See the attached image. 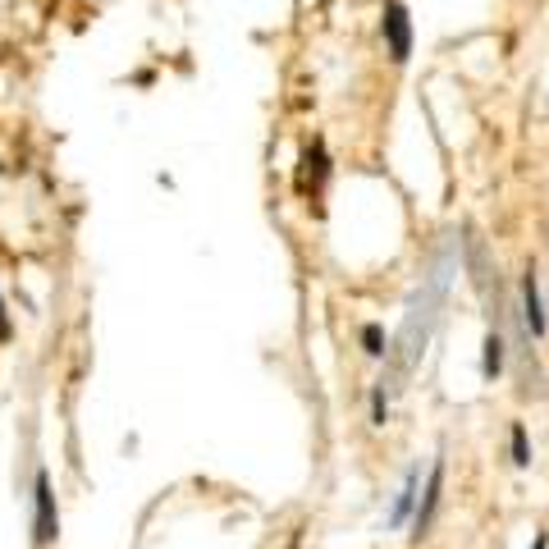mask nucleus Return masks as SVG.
Wrapping results in <instances>:
<instances>
[{
  "mask_svg": "<svg viewBox=\"0 0 549 549\" xmlns=\"http://www.w3.org/2000/svg\"><path fill=\"white\" fill-rule=\"evenodd\" d=\"M444 284H449V275L431 270V280H426L417 293H412V302H408V321H403L399 344L389 348V362H394V376H408L412 366H417L421 348H426V339H431L435 307H440V298H444Z\"/></svg>",
  "mask_w": 549,
  "mask_h": 549,
  "instance_id": "nucleus-1",
  "label": "nucleus"
},
{
  "mask_svg": "<svg viewBox=\"0 0 549 549\" xmlns=\"http://www.w3.org/2000/svg\"><path fill=\"white\" fill-rule=\"evenodd\" d=\"M362 348H366V357H389L385 330H380V325H362Z\"/></svg>",
  "mask_w": 549,
  "mask_h": 549,
  "instance_id": "nucleus-9",
  "label": "nucleus"
},
{
  "mask_svg": "<svg viewBox=\"0 0 549 549\" xmlns=\"http://www.w3.org/2000/svg\"><path fill=\"white\" fill-rule=\"evenodd\" d=\"M513 467H531V444L522 426H513Z\"/></svg>",
  "mask_w": 549,
  "mask_h": 549,
  "instance_id": "nucleus-10",
  "label": "nucleus"
},
{
  "mask_svg": "<svg viewBox=\"0 0 549 549\" xmlns=\"http://www.w3.org/2000/svg\"><path fill=\"white\" fill-rule=\"evenodd\" d=\"M380 28H385L389 60H394V65H408V55H412V14H408V5H403V0H389Z\"/></svg>",
  "mask_w": 549,
  "mask_h": 549,
  "instance_id": "nucleus-3",
  "label": "nucleus"
},
{
  "mask_svg": "<svg viewBox=\"0 0 549 549\" xmlns=\"http://www.w3.org/2000/svg\"><path fill=\"white\" fill-rule=\"evenodd\" d=\"M531 549H549V536H545V531H540V536L531 540Z\"/></svg>",
  "mask_w": 549,
  "mask_h": 549,
  "instance_id": "nucleus-12",
  "label": "nucleus"
},
{
  "mask_svg": "<svg viewBox=\"0 0 549 549\" xmlns=\"http://www.w3.org/2000/svg\"><path fill=\"white\" fill-rule=\"evenodd\" d=\"M0 339H10V312H5V298H0Z\"/></svg>",
  "mask_w": 549,
  "mask_h": 549,
  "instance_id": "nucleus-11",
  "label": "nucleus"
},
{
  "mask_svg": "<svg viewBox=\"0 0 549 549\" xmlns=\"http://www.w3.org/2000/svg\"><path fill=\"white\" fill-rule=\"evenodd\" d=\"M485 353H481V376L490 380V385H495L499 376H504V334L495 330V325H490V334H485Z\"/></svg>",
  "mask_w": 549,
  "mask_h": 549,
  "instance_id": "nucleus-7",
  "label": "nucleus"
},
{
  "mask_svg": "<svg viewBox=\"0 0 549 549\" xmlns=\"http://www.w3.org/2000/svg\"><path fill=\"white\" fill-rule=\"evenodd\" d=\"M522 321H527V330L536 334H545V307H540V284H536V270H527L522 275Z\"/></svg>",
  "mask_w": 549,
  "mask_h": 549,
  "instance_id": "nucleus-6",
  "label": "nucleus"
},
{
  "mask_svg": "<svg viewBox=\"0 0 549 549\" xmlns=\"http://www.w3.org/2000/svg\"><path fill=\"white\" fill-rule=\"evenodd\" d=\"M389 421V385L380 380L376 389H371V426H385Z\"/></svg>",
  "mask_w": 549,
  "mask_h": 549,
  "instance_id": "nucleus-8",
  "label": "nucleus"
},
{
  "mask_svg": "<svg viewBox=\"0 0 549 549\" xmlns=\"http://www.w3.org/2000/svg\"><path fill=\"white\" fill-rule=\"evenodd\" d=\"M55 536H60V508H55V490H51L46 467H37V476H33V540L46 549Z\"/></svg>",
  "mask_w": 549,
  "mask_h": 549,
  "instance_id": "nucleus-2",
  "label": "nucleus"
},
{
  "mask_svg": "<svg viewBox=\"0 0 549 549\" xmlns=\"http://www.w3.org/2000/svg\"><path fill=\"white\" fill-rule=\"evenodd\" d=\"M417 499H421V463L408 467V476H403V490L394 499V508H389V527H408L412 513H417Z\"/></svg>",
  "mask_w": 549,
  "mask_h": 549,
  "instance_id": "nucleus-5",
  "label": "nucleus"
},
{
  "mask_svg": "<svg viewBox=\"0 0 549 549\" xmlns=\"http://www.w3.org/2000/svg\"><path fill=\"white\" fill-rule=\"evenodd\" d=\"M440 499H444V458H435L431 476H426V490H421V499H417V513H412V540H421L426 531H431Z\"/></svg>",
  "mask_w": 549,
  "mask_h": 549,
  "instance_id": "nucleus-4",
  "label": "nucleus"
}]
</instances>
